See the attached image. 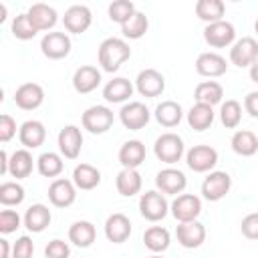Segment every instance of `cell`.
<instances>
[{
	"label": "cell",
	"mask_w": 258,
	"mask_h": 258,
	"mask_svg": "<svg viewBox=\"0 0 258 258\" xmlns=\"http://www.w3.org/2000/svg\"><path fill=\"white\" fill-rule=\"evenodd\" d=\"M44 101V91L40 85L36 83H24L16 89L14 93V103L16 107H20L22 111H32V109H38Z\"/></svg>",
	"instance_id": "2e32d148"
},
{
	"label": "cell",
	"mask_w": 258,
	"mask_h": 258,
	"mask_svg": "<svg viewBox=\"0 0 258 258\" xmlns=\"http://www.w3.org/2000/svg\"><path fill=\"white\" fill-rule=\"evenodd\" d=\"M24 200V187L16 181H4L0 185V204L2 206H18Z\"/></svg>",
	"instance_id": "60d3db41"
},
{
	"label": "cell",
	"mask_w": 258,
	"mask_h": 258,
	"mask_svg": "<svg viewBox=\"0 0 258 258\" xmlns=\"http://www.w3.org/2000/svg\"><path fill=\"white\" fill-rule=\"evenodd\" d=\"M232 187V177L226 171H210V175L202 183V194L208 202L222 200Z\"/></svg>",
	"instance_id": "ba28073f"
},
{
	"label": "cell",
	"mask_w": 258,
	"mask_h": 258,
	"mask_svg": "<svg viewBox=\"0 0 258 258\" xmlns=\"http://www.w3.org/2000/svg\"><path fill=\"white\" fill-rule=\"evenodd\" d=\"M0 258H12L10 256V244L4 238H0Z\"/></svg>",
	"instance_id": "f907efd6"
},
{
	"label": "cell",
	"mask_w": 258,
	"mask_h": 258,
	"mask_svg": "<svg viewBox=\"0 0 258 258\" xmlns=\"http://www.w3.org/2000/svg\"><path fill=\"white\" fill-rule=\"evenodd\" d=\"M91 20H93L91 10H89L87 6H83V4H75V6H71V8L64 12V16H62V24H64V28H67L69 32H73V34H81V32H85V30L91 26Z\"/></svg>",
	"instance_id": "e0dca14e"
},
{
	"label": "cell",
	"mask_w": 258,
	"mask_h": 258,
	"mask_svg": "<svg viewBox=\"0 0 258 258\" xmlns=\"http://www.w3.org/2000/svg\"><path fill=\"white\" fill-rule=\"evenodd\" d=\"M185 163L196 173L210 171L218 163V151L214 147H210V145H194L185 153Z\"/></svg>",
	"instance_id": "52a82bcc"
},
{
	"label": "cell",
	"mask_w": 258,
	"mask_h": 258,
	"mask_svg": "<svg viewBox=\"0 0 258 258\" xmlns=\"http://www.w3.org/2000/svg\"><path fill=\"white\" fill-rule=\"evenodd\" d=\"M149 258H163V256H157V254H153V256H149Z\"/></svg>",
	"instance_id": "11a10c76"
},
{
	"label": "cell",
	"mask_w": 258,
	"mask_h": 258,
	"mask_svg": "<svg viewBox=\"0 0 258 258\" xmlns=\"http://www.w3.org/2000/svg\"><path fill=\"white\" fill-rule=\"evenodd\" d=\"M250 79H252L254 83H258V58H256L254 64L250 67Z\"/></svg>",
	"instance_id": "816d5d0a"
},
{
	"label": "cell",
	"mask_w": 258,
	"mask_h": 258,
	"mask_svg": "<svg viewBox=\"0 0 258 258\" xmlns=\"http://www.w3.org/2000/svg\"><path fill=\"white\" fill-rule=\"evenodd\" d=\"M50 224V210L44 204H34L26 210L24 214V226L28 228V232H42L46 226Z\"/></svg>",
	"instance_id": "4316f807"
},
{
	"label": "cell",
	"mask_w": 258,
	"mask_h": 258,
	"mask_svg": "<svg viewBox=\"0 0 258 258\" xmlns=\"http://www.w3.org/2000/svg\"><path fill=\"white\" fill-rule=\"evenodd\" d=\"M71 256V248L64 240H50L44 248V258H69Z\"/></svg>",
	"instance_id": "ee69618b"
},
{
	"label": "cell",
	"mask_w": 258,
	"mask_h": 258,
	"mask_svg": "<svg viewBox=\"0 0 258 258\" xmlns=\"http://www.w3.org/2000/svg\"><path fill=\"white\" fill-rule=\"evenodd\" d=\"M135 87H137L139 95H143V97H149V99L151 97H159L163 93V89H165V79H163V75L159 71L145 69V71H141L137 75Z\"/></svg>",
	"instance_id": "9a60e30c"
},
{
	"label": "cell",
	"mask_w": 258,
	"mask_h": 258,
	"mask_svg": "<svg viewBox=\"0 0 258 258\" xmlns=\"http://www.w3.org/2000/svg\"><path fill=\"white\" fill-rule=\"evenodd\" d=\"M143 244H145L147 250H151L155 254L163 252L169 246V232L165 228H161V226H151L143 234Z\"/></svg>",
	"instance_id": "8d00e7d4"
},
{
	"label": "cell",
	"mask_w": 258,
	"mask_h": 258,
	"mask_svg": "<svg viewBox=\"0 0 258 258\" xmlns=\"http://www.w3.org/2000/svg\"><path fill=\"white\" fill-rule=\"evenodd\" d=\"M26 14H28V18H30V22H32V26H34L36 30H48V28H52V26L56 24V20H58L56 10H54L52 6H48V4H42V2L32 4Z\"/></svg>",
	"instance_id": "cb8c5ba5"
},
{
	"label": "cell",
	"mask_w": 258,
	"mask_h": 258,
	"mask_svg": "<svg viewBox=\"0 0 258 258\" xmlns=\"http://www.w3.org/2000/svg\"><path fill=\"white\" fill-rule=\"evenodd\" d=\"M244 109H246V113H250L252 117L258 119V91H252V93L246 95V99H244Z\"/></svg>",
	"instance_id": "c3c4849f"
},
{
	"label": "cell",
	"mask_w": 258,
	"mask_h": 258,
	"mask_svg": "<svg viewBox=\"0 0 258 258\" xmlns=\"http://www.w3.org/2000/svg\"><path fill=\"white\" fill-rule=\"evenodd\" d=\"M109 18L113 20V22H117V24H125L137 10H135V4L131 2V0H115V2H111L109 4Z\"/></svg>",
	"instance_id": "ab89813d"
},
{
	"label": "cell",
	"mask_w": 258,
	"mask_h": 258,
	"mask_svg": "<svg viewBox=\"0 0 258 258\" xmlns=\"http://www.w3.org/2000/svg\"><path fill=\"white\" fill-rule=\"evenodd\" d=\"M83 147V133L77 125H67L58 133V151L67 159H77Z\"/></svg>",
	"instance_id": "7c38bea8"
},
{
	"label": "cell",
	"mask_w": 258,
	"mask_h": 258,
	"mask_svg": "<svg viewBox=\"0 0 258 258\" xmlns=\"http://www.w3.org/2000/svg\"><path fill=\"white\" fill-rule=\"evenodd\" d=\"M187 123L194 131H206L214 123V109L204 103H196L187 111Z\"/></svg>",
	"instance_id": "836d02e7"
},
{
	"label": "cell",
	"mask_w": 258,
	"mask_h": 258,
	"mask_svg": "<svg viewBox=\"0 0 258 258\" xmlns=\"http://www.w3.org/2000/svg\"><path fill=\"white\" fill-rule=\"evenodd\" d=\"M147 28H149V20H147V16H145L143 12H135V14L121 26V32H123L125 38L137 40V38H141V36L147 32Z\"/></svg>",
	"instance_id": "74e56055"
},
{
	"label": "cell",
	"mask_w": 258,
	"mask_h": 258,
	"mask_svg": "<svg viewBox=\"0 0 258 258\" xmlns=\"http://www.w3.org/2000/svg\"><path fill=\"white\" fill-rule=\"evenodd\" d=\"M222 97H224V89H222V85L216 83V81H204V83H200V85L196 87V91H194L196 103H204V105H210V107L218 105V103L222 101Z\"/></svg>",
	"instance_id": "1f68e13d"
},
{
	"label": "cell",
	"mask_w": 258,
	"mask_h": 258,
	"mask_svg": "<svg viewBox=\"0 0 258 258\" xmlns=\"http://www.w3.org/2000/svg\"><path fill=\"white\" fill-rule=\"evenodd\" d=\"M81 121H83V129H87L93 135H101V133L111 129V125H113V111L109 107L95 105V107H89L83 113Z\"/></svg>",
	"instance_id": "3957f363"
},
{
	"label": "cell",
	"mask_w": 258,
	"mask_h": 258,
	"mask_svg": "<svg viewBox=\"0 0 258 258\" xmlns=\"http://www.w3.org/2000/svg\"><path fill=\"white\" fill-rule=\"evenodd\" d=\"M145 161V145L139 139L125 141L119 149V163L123 169H137Z\"/></svg>",
	"instance_id": "603a6c76"
},
{
	"label": "cell",
	"mask_w": 258,
	"mask_h": 258,
	"mask_svg": "<svg viewBox=\"0 0 258 258\" xmlns=\"http://www.w3.org/2000/svg\"><path fill=\"white\" fill-rule=\"evenodd\" d=\"M99 83H101V73L97 71V67H91V64L79 67L73 75V87L81 95H87V93L95 91L99 87Z\"/></svg>",
	"instance_id": "7402d4cb"
},
{
	"label": "cell",
	"mask_w": 258,
	"mask_h": 258,
	"mask_svg": "<svg viewBox=\"0 0 258 258\" xmlns=\"http://www.w3.org/2000/svg\"><path fill=\"white\" fill-rule=\"evenodd\" d=\"M254 30L258 32V18H256V22H254Z\"/></svg>",
	"instance_id": "db71d44e"
},
{
	"label": "cell",
	"mask_w": 258,
	"mask_h": 258,
	"mask_svg": "<svg viewBox=\"0 0 258 258\" xmlns=\"http://www.w3.org/2000/svg\"><path fill=\"white\" fill-rule=\"evenodd\" d=\"M234 38H236V28H234V24H230L226 20L208 24L204 28V40L214 48H224V46L232 44Z\"/></svg>",
	"instance_id": "9c48e42d"
},
{
	"label": "cell",
	"mask_w": 258,
	"mask_h": 258,
	"mask_svg": "<svg viewBox=\"0 0 258 258\" xmlns=\"http://www.w3.org/2000/svg\"><path fill=\"white\" fill-rule=\"evenodd\" d=\"M32 155L28 149H16L10 155V163H8V173L16 179H24L32 173Z\"/></svg>",
	"instance_id": "f546056e"
},
{
	"label": "cell",
	"mask_w": 258,
	"mask_h": 258,
	"mask_svg": "<svg viewBox=\"0 0 258 258\" xmlns=\"http://www.w3.org/2000/svg\"><path fill=\"white\" fill-rule=\"evenodd\" d=\"M97 238V230L91 222L79 220L69 228V240L79 248H89Z\"/></svg>",
	"instance_id": "83f0119b"
},
{
	"label": "cell",
	"mask_w": 258,
	"mask_h": 258,
	"mask_svg": "<svg viewBox=\"0 0 258 258\" xmlns=\"http://www.w3.org/2000/svg\"><path fill=\"white\" fill-rule=\"evenodd\" d=\"M139 212H141V216H143L145 220H149V222H159V220H163V218L167 216L169 204H167V200L163 198V194L151 189V191H145V194L141 196V200H139Z\"/></svg>",
	"instance_id": "277c9868"
},
{
	"label": "cell",
	"mask_w": 258,
	"mask_h": 258,
	"mask_svg": "<svg viewBox=\"0 0 258 258\" xmlns=\"http://www.w3.org/2000/svg\"><path fill=\"white\" fill-rule=\"evenodd\" d=\"M73 183L79 189H93L101 183V171L91 163H81L73 171Z\"/></svg>",
	"instance_id": "4dcf8cb0"
},
{
	"label": "cell",
	"mask_w": 258,
	"mask_h": 258,
	"mask_svg": "<svg viewBox=\"0 0 258 258\" xmlns=\"http://www.w3.org/2000/svg\"><path fill=\"white\" fill-rule=\"evenodd\" d=\"M20 228V216L14 210H2L0 212V232L2 234H12Z\"/></svg>",
	"instance_id": "7bdbcfd3"
},
{
	"label": "cell",
	"mask_w": 258,
	"mask_h": 258,
	"mask_svg": "<svg viewBox=\"0 0 258 258\" xmlns=\"http://www.w3.org/2000/svg\"><path fill=\"white\" fill-rule=\"evenodd\" d=\"M32 254H34V244L30 236H20L12 246V258H32Z\"/></svg>",
	"instance_id": "f6af8a7d"
},
{
	"label": "cell",
	"mask_w": 258,
	"mask_h": 258,
	"mask_svg": "<svg viewBox=\"0 0 258 258\" xmlns=\"http://www.w3.org/2000/svg\"><path fill=\"white\" fill-rule=\"evenodd\" d=\"M115 185H117V191L121 196L131 198V196L141 191L143 179H141V173L137 169H121L115 177Z\"/></svg>",
	"instance_id": "d4e9b609"
},
{
	"label": "cell",
	"mask_w": 258,
	"mask_h": 258,
	"mask_svg": "<svg viewBox=\"0 0 258 258\" xmlns=\"http://www.w3.org/2000/svg\"><path fill=\"white\" fill-rule=\"evenodd\" d=\"M36 28L32 26V22H30V18H28V14L24 12V14H18L14 20H12V34L18 38V40H30V38H34L36 36Z\"/></svg>",
	"instance_id": "b9f144b4"
},
{
	"label": "cell",
	"mask_w": 258,
	"mask_h": 258,
	"mask_svg": "<svg viewBox=\"0 0 258 258\" xmlns=\"http://www.w3.org/2000/svg\"><path fill=\"white\" fill-rule=\"evenodd\" d=\"M226 14V4L222 0H198L196 2V16L208 24L220 22Z\"/></svg>",
	"instance_id": "f1b7e54d"
},
{
	"label": "cell",
	"mask_w": 258,
	"mask_h": 258,
	"mask_svg": "<svg viewBox=\"0 0 258 258\" xmlns=\"http://www.w3.org/2000/svg\"><path fill=\"white\" fill-rule=\"evenodd\" d=\"M16 135V121L10 115H0V141L8 143Z\"/></svg>",
	"instance_id": "7dc6e473"
},
{
	"label": "cell",
	"mask_w": 258,
	"mask_h": 258,
	"mask_svg": "<svg viewBox=\"0 0 258 258\" xmlns=\"http://www.w3.org/2000/svg\"><path fill=\"white\" fill-rule=\"evenodd\" d=\"M153 151H155V157L163 163H177L183 155V141L179 135L175 133H163L155 139V145H153Z\"/></svg>",
	"instance_id": "7a4b0ae2"
},
{
	"label": "cell",
	"mask_w": 258,
	"mask_h": 258,
	"mask_svg": "<svg viewBox=\"0 0 258 258\" xmlns=\"http://www.w3.org/2000/svg\"><path fill=\"white\" fill-rule=\"evenodd\" d=\"M36 167H38V173L44 175V177H58L64 169V163H62V157L54 151H44L38 159H36Z\"/></svg>",
	"instance_id": "d590c367"
},
{
	"label": "cell",
	"mask_w": 258,
	"mask_h": 258,
	"mask_svg": "<svg viewBox=\"0 0 258 258\" xmlns=\"http://www.w3.org/2000/svg\"><path fill=\"white\" fill-rule=\"evenodd\" d=\"M40 50L46 58H64L71 52V38L64 32H46L40 40Z\"/></svg>",
	"instance_id": "8fae6325"
},
{
	"label": "cell",
	"mask_w": 258,
	"mask_h": 258,
	"mask_svg": "<svg viewBox=\"0 0 258 258\" xmlns=\"http://www.w3.org/2000/svg\"><path fill=\"white\" fill-rule=\"evenodd\" d=\"M8 163H10V157H8V153L2 149V151H0V173H2V175L8 173Z\"/></svg>",
	"instance_id": "681fc988"
},
{
	"label": "cell",
	"mask_w": 258,
	"mask_h": 258,
	"mask_svg": "<svg viewBox=\"0 0 258 258\" xmlns=\"http://www.w3.org/2000/svg\"><path fill=\"white\" fill-rule=\"evenodd\" d=\"M105 236L113 244H123L131 236V222L125 214H111L105 222Z\"/></svg>",
	"instance_id": "44dd1931"
},
{
	"label": "cell",
	"mask_w": 258,
	"mask_h": 258,
	"mask_svg": "<svg viewBox=\"0 0 258 258\" xmlns=\"http://www.w3.org/2000/svg\"><path fill=\"white\" fill-rule=\"evenodd\" d=\"M155 185L161 194H167V196H177L185 189L187 185V179L183 175V171L179 169H173V167H165L161 169L157 175H155Z\"/></svg>",
	"instance_id": "4fadbf2b"
},
{
	"label": "cell",
	"mask_w": 258,
	"mask_h": 258,
	"mask_svg": "<svg viewBox=\"0 0 258 258\" xmlns=\"http://www.w3.org/2000/svg\"><path fill=\"white\" fill-rule=\"evenodd\" d=\"M175 236H177V242L183 248H200L204 244V240H206V228L198 220L183 222V224L177 226Z\"/></svg>",
	"instance_id": "d6986e66"
},
{
	"label": "cell",
	"mask_w": 258,
	"mask_h": 258,
	"mask_svg": "<svg viewBox=\"0 0 258 258\" xmlns=\"http://www.w3.org/2000/svg\"><path fill=\"white\" fill-rule=\"evenodd\" d=\"M181 107L175 101H161L155 107V119L163 127H175L181 121Z\"/></svg>",
	"instance_id": "e575fe53"
},
{
	"label": "cell",
	"mask_w": 258,
	"mask_h": 258,
	"mask_svg": "<svg viewBox=\"0 0 258 258\" xmlns=\"http://www.w3.org/2000/svg\"><path fill=\"white\" fill-rule=\"evenodd\" d=\"M18 139H20V143L24 145V149H36V147H40V145L44 143V139H46V129H44V125H42L40 121L28 119V121H24V123L20 125V129H18Z\"/></svg>",
	"instance_id": "ffe728a7"
},
{
	"label": "cell",
	"mask_w": 258,
	"mask_h": 258,
	"mask_svg": "<svg viewBox=\"0 0 258 258\" xmlns=\"http://www.w3.org/2000/svg\"><path fill=\"white\" fill-rule=\"evenodd\" d=\"M131 56V48L123 38H105L99 44V64L107 73L119 71V67Z\"/></svg>",
	"instance_id": "6da1fadb"
},
{
	"label": "cell",
	"mask_w": 258,
	"mask_h": 258,
	"mask_svg": "<svg viewBox=\"0 0 258 258\" xmlns=\"http://www.w3.org/2000/svg\"><path fill=\"white\" fill-rule=\"evenodd\" d=\"M48 200L52 206L56 208H69L71 204H75L77 200V185L71 179L64 177H56L50 185H48Z\"/></svg>",
	"instance_id": "5bb4252c"
},
{
	"label": "cell",
	"mask_w": 258,
	"mask_h": 258,
	"mask_svg": "<svg viewBox=\"0 0 258 258\" xmlns=\"http://www.w3.org/2000/svg\"><path fill=\"white\" fill-rule=\"evenodd\" d=\"M256 58H258V42L252 36H244V38L236 40L234 46L230 48V60H232V64H236L240 69L252 67Z\"/></svg>",
	"instance_id": "30bf717a"
},
{
	"label": "cell",
	"mask_w": 258,
	"mask_h": 258,
	"mask_svg": "<svg viewBox=\"0 0 258 258\" xmlns=\"http://www.w3.org/2000/svg\"><path fill=\"white\" fill-rule=\"evenodd\" d=\"M169 210H171V216L179 224L194 222L202 212V200L198 196H194V194H181L171 202Z\"/></svg>",
	"instance_id": "8992f818"
},
{
	"label": "cell",
	"mask_w": 258,
	"mask_h": 258,
	"mask_svg": "<svg viewBox=\"0 0 258 258\" xmlns=\"http://www.w3.org/2000/svg\"><path fill=\"white\" fill-rule=\"evenodd\" d=\"M196 71L202 77L214 79V77H222L228 71V62L218 52H202L196 60Z\"/></svg>",
	"instance_id": "ac0fdd59"
},
{
	"label": "cell",
	"mask_w": 258,
	"mask_h": 258,
	"mask_svg": "<svg viewBox=\"0 0 258 258\" xmlns=\"http://www.w3.org/2000/svg\"><path fill=\"white\" fill-rule=\"evenodd\" d=\"M232 149H234V153H238L242 157H252L258 151V137H256V133H252L248 129L236 131L234 137H232Z\"/></svg>",
	"instance_id": "d6a6232c"
},
{
	"label": "cell",
	"mask_w": 258,
	"mask_h": 258,
	"mask_svg": "<svg viewBox=\"0 0 258 258\" xmlns=\"http://www.w3.org/2000/svg\"><path fill=\"white\" fill-rule=\"evenodd\" d=\"M149 117H151V113L145 107V103H141V101H131V103L123 105L119 111V119H121L123 127L129 131L143 129L149 123Z\"/></svg>",
	"instance_id": "5b68a950"
},
{
	"label": "cell",
	"mask_w": 258,
	"mask_h": 258,
	"mask_svg": "<svg viewBox=\"0 0 258 258\" xmlns=\"http://www.w3.org/2000/svg\"><path fill=\"white\" fill-rule=\"evenodd\" d=\"M220 119H222V125L226 129L238 127L240 125V119H242V105L238 101H234V99H228L220 107Z\"/></svg>",
	"instance_id": "f35d334b"
},
{
	"label": "cell",
	"mask_w": 258,
	"mask_h": 258,
	"mask_svg": "<svg viewBox=\"0 0 258 258\" xmlns=\"http://www.w3.org/2000/svg\"><path fill=\"white\" fill-rule=\"evenodd\" d=\"M131 95H133V85H131V81H127L123 77H117L103 87V97L107 103H123Z\"/></svg>",
	"instance_id": "484cf974"
},
{
	"label": "cell",
	"mask_w": 258,
	"mask_h": 258,
	"mask_svg": "<svg viewBox=\"0 0 258 258\" xmlns=\"http://www.w3.org/2000/svg\"><path fill=\"white\" fill-rule=\"evenodd\" d=\"M4 20H6V6L0 4V22H4Z\"/></svg>",
	"instance_id": "f5cc1de1"
},
{
	"label": "cell",
	"mask_w": 258,
	"mask_h": 258,
	"mask_svg": "<svg viewBox=\"0 0 258 258\" xmlns=\"http://www.w3.org/2000/svg\"><path fill=\"white\" fill-rule=\"evenodd\" d=\"M240 230H242V234H244L248 240H258V212L248 214V216L242 220Z\"/></svg>",
	"instance_id": "bcb514c9"
}]
</instances>
